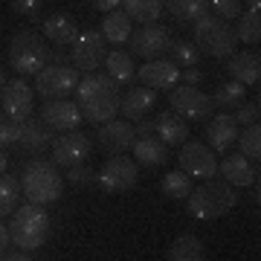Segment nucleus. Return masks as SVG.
Here are the masks:
<instances>
[{
	"instance_id": "obj_1",
	"label": "nucleus",
	"mask_w": 261,
	"mask_h": 261,
	"mask_svg": "<svg viewBox=\"0 0 261 261\" xmlns=\"http://www.w3.org/2000/svg\"><path fill=\"white\" fill-rule=\"evenodd\" d=\"M119 90L108 73H87L75 84V105L87 122L102 125L108 119H116L119 113Z\"/></svg>"
},
{
	"instance_id": "obj_2",
	"label": "nucleus",
	"mask_w": 261,
	"mask_h": 261,
	"mask_svg": "<svg viewBox=\"0 0 261 261\" xmlns=\"http://www.w3.org/2000/svg\"><path fill=\"white\" fill-rule=\"evenodd\" d=\"M238 203L235 197V186H229L226 180H203V186L192 189L186 195V209L192 218L197 221H215V218H224L232 206Z\"/></svg>"
},
{
	"instance_id": "obj_3",
	"label": "nucleus",
	"mask_w": 261,
	"mask_h": 261,
	"mask_svg": "<svg viewBox=\"0 0 261 261\" xmlns=\"http://www.w3.org/2000/svg\"><path fill=\"white\" fill-rule=\"evenodd\" d=\"M9 235H12V244L20 247V250H27V252L41 250L49 238V215L38 203L18 206L12 212Z\"/></svg>"
},
{
	"instance_id": "obj_4",
	"label": "nucleus",
	"mask_w": 261,
	"mask_h": 261,
	"mask_svg": "<svg viewBox=\"0 0 261 261\" xmlns=\"http://www.w3.org/2000/svg\"><path fill=\"white\" fill-rule=\"evenodd\" d=\"M23 195H27L29 203L38 206H49L56 203L61 192H64V177L58 174L56 163H47V160H32L23 168Z\"/></svg>"
},
{
	"instance_id": "obj_5",
	"label": "nucleus",
	"mask_w": 261,
	"mask_h": 261,
	"mask_svg": "<svg viewBox=\"0 0 261 261\" xmlns=\"http://www.w3.org/2000/svg\"><path fill=\"white\" fill-rule=\"evenodd\" d=\"M192 44L200 49V56L229 58L235 53L238 38H235L232 27H229L224 18H218V15H209V12H206L203 18L195 20V41H192Z\"/></svg>"
},
{
	"instance_id": "obj_6",
	"label": "nucleus",
	"mask_w": 261,
	"mask_h": 261,
	"mask_svg": "<svg viewBox=\"0 0 261 261\" xmlns=\"http://www.w3.org/2000/svg\"><path fill=\"white\" fill-rule=\"evenodd\" d=\"M47 64H49V49H47V41L38 32L20 29L9 41V67L18 70L20 75H35Z\"/></svg>"
},
{
	"instance_id": "obj_7",
	"label": "nucleus",
	"mask_w": 261,
	"mask_h": 261,
	"mask_svg": "<svg viewBox=\"0 0 261 261\" xmlns=\"http://www.w3.org/2000/svg\"><path fill=\"white\" fill-rule=\"evenodd\" d=\"M108 58V41H105L102 29H87L79 32L73 44H70V64L79 73H96Z\"/></svg>"
},
{
	"instance_id": "obj_8",
	"label": "nucleus",
	"mask_w": 261,
	"mask_h": 261,
	"mask_svg": "<svg viewBox=\"0 0 261 261\" xmlns=\"http://www.w3.org/2000/svg\"><path fill=\"white\" fill-rule=\"evenodd\" d=\"M75 84H79V70L73 64H64V61H53L35 73V90L47 102L49 99H67L70 93H75Z\"/></svg>"
},
{
	"instance_id": "obj_9",
	"label": "nucleus",
	"mask_w": 261,
	"mask_h": 261,
	"mask_svg": "<svg viewBox=\"0 0 261 261\" xmlns=\"http://www.w3.org/2000/svg\"><path fill=\"white\" fill-rule=\"evenodd\" d=\"M168 105L177 116H186L192 122H206L212 116V99L200 90V87H192V84H174L168 90Z\"/></svg>"
},
{
	"instance_id": "obj_10",
	"label": "nucleus",
	"mask_w": 261,
	"mask_h": 261,
	"mask_svg": "<svg viewBox=\"0 0 261 261\" xmlns=\"http://www.w3.org/2000/svg\"><path fill=\"white\" fill-rule=\"evenodd\" d=\"M128 44H130V56L154 61V58L168 56L174 38H171V32H168L166 27H160V23H145V27H140L137 32H130Z\"/></svg>"
},
{
	"instance_id": "obj_11",
	"label": "nucleus",
	"mask_w": 261,
	"mask_h": 261,
	"mask_svg": "<svg viewBox=\"0 0 261 261\" xmlns=\"http://www.w3.org/2000/svg\"><path fill=\"white\" fill-rule=\"evenodd\" d=\"M137 180H140V166H137V160L125 157V154H113L96 171V183L105 192H128L137 186Z\"/></svg>"
},
{
	"instance_id": "obj_12",
	"label": "nucleus",
	"mask_w": 261,
	"mask_h": 261,
	"mask_svg": "<svg viewBox=\"0 0 261 261\" xmlns=\"http://www.w3.org/2000/svg\"><path fill=\"white\" fill-rule=\"evenodd\" d=\"M180 168L195 180H209L218 174V160L215 151L200 140H186L180 148Z\"/></svg>"
},
{
	"instance_id": "obj_13",
	"label": "nucleus",
	"mask_w": 261,
	"mask_h": 261,
	"mask_svg": "<svg viewBox=\"0 0 261 261\" xmlns=\"http://www.w3.org/2000/svg\"><path fill=\"white\" fill-rule=\"evenodd\" d=\"M0 105H3V113L9 116L12 122H23L27 116H32V108H35V93L32 87L20 79H12L0 87Z\"/></svg>"
},
{
	"instance_id": "obj_14",
	"label": "nucleus",
	"mask_w": 261,
	"mask_h": 261,
	"mask_svg": "<svg viewBox=\"0 0 261 261\" xmlns=\"http://www.w3.org/2000/svg\"><path fill=\"white\" fill-rule=\"evenodd\" d=\"M90 157V137L82 130H64L61 137L53 140V163L56 166H75Z\"/></svg>"
},
{
	"instance_id": "obj_15",
	"label": "nucleus",
	"mask_w": 261,
	"mask_h": 261,
	"mask_svg": "<svg viewBox=\"0 0 261 261\" xmlns=\"http://www.w3.org/2000/svg\"><path fill=\"white\" fill-rule=\"evenodd\" d=\"M206 145L215 154H229L238 140V122L232 119V113H212V119L206 122Z\"/></svg>"
},
{
	"instance_id": "obj_16",
	"label": "nucleus",
	"mask_w": 261,
	"mask_h": 261,
	"mask_svg": "<svg viewBox=\"0 0 261 261\" xmlns=\"http://www.w3.org/2000/svg\"><path fill=\"white\" fill-rule=\"evenodd\" d=\"M137 75H140V84L151 90H171L180 82V67L171 58H154V61H145L137 70Z\"/></svg>"
},
{
	"instance_id": "obj_17",
	"label": "nucleus",
	"mask_w": 261,
	"mask_h": 261,
	"mask_svg": "<svg viewBox=\"0 0 261 261\" xmlns=\"http://www.w3.org/2000/svg\"><path fill=\"white\" fill-rule=\"evenodd\" d=\"M41 119L47 122L53 130H75L79 125L84 122L82 111H79V105L73 99H49L44 105V111H41Z\"/></svg>"
},
{
	"instance_id": "obj_18",
	"label": "nucleus",
	"mask_w": 261,
	"mask_h": 261,
	"mask_svg": "<svg viewBox=\"0 0 261 261\" xmlns=\"http://www.w3.org/2000/svg\"><path fill=\"white\" fill-rule=\"evenodd\" d=\"M134 140H137V130L125 119H108L99 128V145L111 154H125L134 145Z\"/></svg>"
},
{
	"instance_id": "obj_19",
	"label": "nucleus",
	"mask_w": 261,
	"mask_h": 261,
	"mask_svg": "<svg viewBox=\"0 0 261 261\" xmlns=\"http://www.w3.org/2000/svg\"><path fill=\"white\" fill-rule=\"evenodd\" d=\"M18 125V145L29 154H41V151H47V145H53V134H49V125L44 119H32L27 116L23 122H15Z\"/></svg>"
},
{
	"instance_id": "obj_20",
	"label": "nucleus",
	"mask_w": 261,
	"mask_h": 261,
	"mask_svg": "<svg viewBox=\"0 0 261 261\" xmlns=\"http://www.w3.org/2000/svg\"><path fill=\"white\" fill-rule=\"evenodd\" d=\"M232 82H241L244 87L261 82V56L258 49H241V53H232L229 56V64H226Z\"/></svg>"
},
{
	"instance_id": "obj_21",
	"label": "nucleus",
	"mask_w": 261,
	"mask_h": 261,
	"mask_svg": "<svg viewBox=\"0 0 261 261\" xmlns=\"http://www.w3.org/2000/svg\"><path fill=\"white\" fill-rule=\"evenodd\" d=\"M154 105H157V90H151V87L140 84V87H130L128 93L119 99V113L122 116H128L130 122H140Z\"/></svg>"
},
{
	"instance_id": "obj_22",
	"label": "nucleus",
	"mask_w": 261,
	"mask_h": 261,
	"mask_svg": "<svg viewBox=\"0 0 261 261\" xmlns=\"http://www.w3.org/2000/svg\"><path fill=\"white\" fill-rule=\"evenodd\" d=\"M41 32H44V38H47L49 44H56V47H70L75 38H79V23H75V18H70V15H49L44 23H41Z\"/></svg>"
},
{
	"instance_id": "obj_23",
	"label": "nucleus",
	"mask_w": 261,
	"mask_h": 261,
	"mask_svg": "<svg viewBox=\"0 0 261 261\" xmlns=\"http://www.w3.org/2000/svg\"><path fill=\"white\" fill-rule=\"evenodd\" d=\"M218 174L229 183V186H252L255 183V168L244 154H226L218 163Z\"/></svg>"
},
{
	"instance_id": "obj_24",
	"label": "nucleus",
	"mask_w": 261,
	"mask_h": 261,
	"mask_svg": "<svg viewBox=\"0 0 261 261\" xmlns=\"http://www.w3.org/2000/svg\"><path fill=\"white\" fill-rule=\"evenodd\" d=\"M154 134H157L160 142H166V145H183L189 140V128L186 122L180 119L174 111H166L154 116Z\"/></svg>"
},
{
	"instance_id": "obj_25",
	"label": "nucleus",
	"mask_w": 261,
	"mask_h": 261,
	"mask_svg": "<svg viewBox=\"0 0 261 261\" xmlns=\"http://www.w3.org/2000/svg\"><path fill=\"white\" fill-rule=\"evenodd\" d=\"M130 148H134V160L142 163V166H148V168H157V166H163V163L168 160V145L166 142H160L154 134H148V137H137Z\"/></svg>"
},
{
	"instance_id": "obj_26",
	"label": "nucleus",
	"mask_w": 261,
	"mask_h": 261,
	"mask_svg": "<svg viewBox=\"0 0 261 261\" xmlns=\"http://www.w3.org/2000/svg\"><path fill=\"white\" fill-rule=\"evenodd\" d=\"M130 32H134V20L125 15L122 9H113L105 15L102 20V35L108 44H113V47H122V44H128Z\"/></svg>"
},
{
	"instance_id": "obj_27",
	"label": "nucleus",
	"mask_w": 261,
	"mask_h": 261,
	"mask_svg": "<svg viewBox=\"0 0 261 261\" xmlns=\"http://www.w3.org/2000/svg\"><path fill=\"white\" fill-rule=\"evenodd\" d=\"M105 67H108V75H111L116 84H130L137 79V64H134V56L125 53V49H113L105 58Z\"/></svg>"
},
{
	"instance_id": "obj_28",
	"label": "nucleus",
	"mask_w": 261,
	"mask_h": 261,
	"mask_svg": "<svg viewBox=\"0 0 261 261\" xmlns=\"http://www.w3.org/2000/svg\"><path fill=\"white\" fill-rule=\"evenodd\" d=\"M168 261H203L206 258V247L197 235H180L171 241L166 252Z\"/></svg>"
},
{
	"instance_id": "obj_29",
	"label": "nucleus",
	"mask_w": 261,
	"mask_h": 261,
	"mask_svg": "<svg viewBox=\"0 0 261 261\" xmlns=\"http://www.w3.org/2000/svg\"><path fill=\"white\" fill-rule=\"evenodd\" d=\"M163 9L180 23H195L209 12V0H163Z\"/></svg>"
},
{
	"instance_id": "obj_30",
	"label": "nucleus",
	"mask_w": 261,
	"mask_h": 261,
	"mask_svg": "<svg viewBox=\"0 0 261 261\" xmlns=\"http://www.w3.org/2000/svg\"><path fill=\"white\" fill-rule=\"evenodd\" d=\"M122 12L140 23H157L163 18V0H122Z\"/></svg>"
},
{
	"instance_id": "obj_31",
	"label": "nucleus",
	"mask_w": 261,
	"mask_h": 261,
	"mask_svg": "<svg viewBox=\"0 0 261 261\" xmlns=\"http://www.w3.org/2000/svg\"><path fill=\"white\" fill-rule=\"evenodd\" d=\"M238 27H235V38L247 44V47H255L261 41V12L258 9H244L238 15Z\"/></svg>"
},
{
	"instance_id": "obj_32",
	"label": "nucleus",
	"mask_w": 261,
	"mask_h": 261,
	"mask_svg": "<svg viewBox=\"0 0 261 261\" xmlns=\"http://www.w3.org/2000/svg\"><path fill=\"white\" fill-rule=\"evenodd\" d=\"M20 206V180L12 174H0V221L9 218Z\"/></svg>"
},
{
	"instance_id": "obj_33",
	"label": "nucleus",
	"mask_w": 261,
	"mask_h": 261,
	"mask_svg": "<svg viewBox=\"0 0 261 261\" xmlns=\"http://www.w3.org/2000/svg\"><path fill=\"white\" fill-rule=\"evenodd\" d=\"M160 189H163V195L171 197V200H186V195L192 192V177H189L183 168L168 171L166 177H163V183H160Z\"/></svg>"
},
{
	"instance_id": "obj_34",
	"label": "nucleus",
	"mask_w": 261,
	"mask_h": 261,
	"mask_svg": "<svg viewBox=\"0 0 261 261\" xmlns=\"http://www.w3.org/2000/svg\"><path fill=\"white\" fill-rule=\"evenodd\" d=\"M235 145L241 148V154L247 160H255V163H258V157H261V128H258V122H255V125H244V130H238Z\"/></svg>"
},
{
	"instance_id": "obj_35",
	"label": "nucleus",
	"mask_w": 261,
	"mask_h": 261,
	"mask_svg": "<svg viewBox=\"0 0 261 261\" xmlns=\"http://www.w3.org/2000/svg\"><path fill=\"white\" fill-rule=\"evenodd\" d=\"M244 99H247V87H244L241 82H226L215 90L212 105L215 108H238Z\"/></svg>"
},
{
	"instance_id": "obj_36",
	"label": "nucleus",
	"mask_w": 261,
	"mask_h": 261,
	"mask_svg": "<svg viewBox=\"0 0 261 261\" xmlns=\"http://www.w3.org/2000/svg\"><path fill=\"white\" fill-rule=\"evenodd\" d=\"M168 53H171V61L177 67H197V61H200V49L192 41H174Z\"/></svg>"
},
{
	"instance_id": "obj_37",
	"label": "nucleus",
	"mask_w": 261,
	"mask_h": 261,
	"mask_svg": "<svg viewBox=\"0 0 261 261\" xmlns=\"http://www.w3.org/2000/svg\"><path fill=\"white\" fill-rule=\"evenodd\" d=\"M67 183H70V186H79V189L93 186V183H96V171L87 166V163H75V166H67Z\"/></svg>"
},
{
	"instance_id": "obj_38",
	"label": "nucleus",
	"mask_w": 261,
	"mask_h": 261,
	"mask_svg": "<svg viewBox=\"0 0 261 261\" xmlns=\"http://www.w3.org/2000/svg\"><path fill=\"white\" fill-rule=\"evenodd\" d=\"M209 6H212V15H218L224 20H235L244 12L241 0H209Z\"/></svg>"
},
{
	"instance_id": "obj_39",
	"label": "nucleus",
	"mask_w": 261,
	"mask_h": 261,
	"mask_svg": "<svg viewBox=\"0 0 261 261\" xmlns=\"http://www.w3.org/2000/svg\"><path fill=\"white\" fill-rule=\"evenodd\" d=\"M258 113H261L258 102H241L235 108L232 119L238 122V125H255V122H258Z\"/></svg>"
},
{
	"instance_id": "obj_40",
	"label": "nucleus",
	"mask_w": 261,
	"mask_h": 261,
	"mask_svg": "<svg viewBox=\"0 0 261 261\" xmlns=\"http://www.w3.org/2000/svg\"><path fill=\"white\" fill-rule=\"evenodd\" d=\"M18 145V125L9 116H0V151Z\"/></svg>"
},
{
	"instance_id": "obj_41",
	"label": "nucleus",
	"mask_w": 261,
	"mask_h": 261,
	"mask_svg": "<svg viewBox=\"0 0 261 261\" xmlns=\"http://www.w3.org/2000/svg\"><path fill=\"white\" fill-rule=\"evenodd\" d=\"M9 6L18 15H35L38 9H41V0H9Z\"/></svg>"
},
{
	"instance_id": "obj_42",
	"label": "nucleus",
	"mask_w": 261,
	"mask_h": 261,
	"mask_svg": "<svg viewBox=\"0 0 261 261\" xmlns=\"http://www.w3.org/2000/svg\"><path fill=\"white\" fill-rule=\"evenodd\" d=\"M180 79H183V84H192V87H197V84L203 82V73H200L197 67H180Z\"/></svg>"
},
{
	"instance_id": "obj_43",
	"label": "nucleus",
	"mask_w": 261,
	"mask_h": 261,
	"mask_svg": "<svg viewBox=\"0 0 261 261\" xmlns=\"http://www.w3.org/2000/svg\"><path fill=\"white\" fill-rule=\"evenodd\" d=\"M119 6H122V0H93V9L102 12V15H108V12H113V9H119Z\"/></svg>"
},
{
	"instance_id": "obj_44",
	"label": "nucleus",
	"mask_w": 261,
	"mask_h": 261,
	"mask_svg": "<svg viewBox=\"0 0 261 261\" xmlns=\"http://www.w3.org/2000/svg\"><path fill=\"white\" fill-rule=\"evenodd\" d=\"M0 258H3V261H29V258H32V255H29V252L27 250H20V247H18V250H6V252H3V255H0Z\"/></svg>"
},
{
	"instance_id": "obj_45",
	"label": "nucleus",
	"mask_w": 261,
	"mask_h": 261,
	"mask_svg": "<svg viewBox=\"0 0 261 261\" xmlns=\"http://www.w3.org/2000/svg\"><path fill=\"white\" fill-rule=\"evenodd\" d=\"M9 244H12L9 226H6V224H3V221H0V255H3V252L9 250Z\"/></svg>"
},
{
	"instance_id": "obj_46",
	"label": "nucleus",
	"mask_w": 261,
	"mask_h": 261,
	"mask_svg": "<svg viewBox=\"0 0 261 261\" xmlns=\"http://www.w3.org/2000/svg\"><path fill=\"white\" fill-rule=\"evenodd\" d=\"M137 137H148V134H154V119H140V125H137Z\"/></svg>"
},
{
	"instance_id": "obj_47",
	"label": "nucleus",
	"mask_w": 261,
	"mask_h": 261,
	"mask_svg": "<svg viewBox=\"0 0 261 261\" xmlns=\"http://www.w3.org/2000/svg\"><path fill=\"white\" fill-rule=\"evenodd\" d=\"M241 6H247V9H258L261 0H241Z\"/></svg>"
},
{
	"instance_id": "obj_48",
	"label": "nucleus",
	"mask_w": 261,
	"mask_h": 261,
	"mask_svg": "<svg viewBox=\"0 0 261 261\" xmlns=\"http://www.w3.org/2000/svg\"><path fill=\"white\" fill-rule=\"evenodd\" d=\"M6 166H9V163H6V157H3V151H0V174L6 171Z\"/></svg>"
},
{
	"instance_id": "obj_49",
	"label": "nucleus",
	"mask_w": 261,
	"mask_h": 261,
	"mask_svg": "<svg viewBox=\"0 0 261 261\" xmlns=\"http://www.w3.org/2000/svg\"><path fill=\"white\" fill-rule=\"evenodd\" d=\"M3 84H6V75H3V70H0V87H3Z\"/></svg>"
}]
</instances>
